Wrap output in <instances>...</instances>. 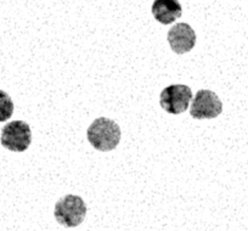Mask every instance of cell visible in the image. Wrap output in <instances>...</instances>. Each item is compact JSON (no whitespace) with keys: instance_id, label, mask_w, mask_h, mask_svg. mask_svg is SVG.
<instances>
[{"instance_id":"1","label":"cell","mask_w":248,"mask_h":231,"mask_svg":"<svg viewBox=\"0 0 248 231\" xmlns=\"http://www.w3.org/2000/svg\"><path fill=\"white\" fill-rule=\"evenodd\" d=\"M87 137L94 149L108 152L116 149L121 141V128L108 118H97L88 128Z\"/></svg>"},{"instance_id":"4","label":"cell","mask_w":248,"mask_h":231,"mask_svg":"<svg viewBox=\"0 0 248 231\" xmlns=\"http://www.w3.org/2000/svg\"><path fill=\"white\" fill-rule=\"evenodd\" d=\"M32 142L31 127L23 121H13L3 128L1 145L14 152H23Z\"/></svg>"},{"instance_id":"8","label":"cell","mask_w":248,"mask_h":231,"mask_svg":"<svg viewBox=\"0 0 248 231\" xmlns=\"http://www.w3.org/2000/svg\"><path fill=\"white\" fill-rule=\"evenodd\" d=\"M14 113V102L8 92L0 90V122H5Z\"/></svg>"},{"instance_id":"2","label":"cell","mask_w":248,"mask_h":231,"mask_svg":"<svg viewBox=\"0 0 248 231\" xmlns=\"http://www.w3.org/2000/svg\"><path fill=\"white\" fill-rule=\"evenodd\" d=\"M87 214V206L82 197L67 195L57 201L55 206V218L57 223L67 228H75L83 223Z\"/></svg>"},{"instance_id":"7","label":"cell","mask_w":248,"mask_h":231,"mask_svg":"<svg viewBox=\"0 0 248 231\" xmlns=\"http://www.w3.org/2000/svg\"><path fill=\"white\" fill-rule=\"evenodd\" d=\"M152 14L156 21L162 25H170L178 20L183 14L179 0H155Z\"/></svg>"},{"instance_id":"6","label":"cell","mask_w":248,"mask_h":231,"mask_svg":"<svg viewBox=\"0 0 248 231\" xmlns=\"http://www.w3.org/2000/svg\"><path fill=\"white\" fill-rule=\"evenodd\" d=\"M168 43L175 54H186L196 45V33L187 23H176L168 31Z\"/></svg>"},{"instance_id":"3","label":"cell","mask_w":248,"mask_h":231,"mask_svg":"<svg viewBox=\"0 0 248 231\" xmlns=\"http://www.w3.org/2000/svg\"><path fill=\"white\" fill-rule=\"evenodd\" d=\"M192 92L187 85L173 84L164 88L159 95V104L166 112L180 114L189 108Z\"/></svg>"},{"instance_id":"5","label":"cell","mask_w":248,"mask_h":231,"mask_svg":"<svg viewBox=\"0 0 248 231\" xmlns=\"http://www.w3.org/2000/svg\"><path fill=\"white\" fill-rule=\"evenodd\" d=\"M223 111V104L218 95L212 90L202 89L196 92L190 108V114L195 120H212L218 117Z\"/></svg>"}]
</instances>
